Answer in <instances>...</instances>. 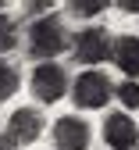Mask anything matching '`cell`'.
I'll list each match as a JSON object with an SVG mask.
<instances>
[{
  "mask_svg": "<svg viewBox=\"0 0 139 150\" xmlns=\"http://www.w3.org/2000/svg\"><path fill=\"white\" fill-rule=\"evenodd\" d=\"M118 93V100H121V107H128V111H139V82H121V86H118L114 89Z\"/></svg>",
  "mask_w": 139,
  "mask_h": 150,
  "instance_id": "11",
  "label": "cell"
},
{
  "mask_svg": "<svg viewBox=\"0 0 139 150\" xmlns=\"http://www.w3.org/2000/svg\"><path fill=\"white\" fill-rule=\"evenodd\" d=\"M18 47V22L11 14H0V54Z\"/></svg>",
  "mask_w": 139,
  "mask_h": 150,
  "instance_id": "10",
  "label": "cell"
},
{
  "mask_svg": "<svg viewBox=\"0 0 139 150\" xmlns=\"http://www.w3.org/2000/svg\"><path fill=\"white\" fill-rule=\"evenodd\" d=\"M111 57L132 82H139V36H118Z\"/></svg>",
  "mask_w": 139,
  "mask_h": 150,
  "instance_id": "8",
  "label": "cell"
},
{
  "mask_svg": "<svg viewBox=\"0 0 139 150\" xmlns=\"http://www.w3.org/2000/svg\"><path fill=\"white\" fill-rule=\"evenodd\" d=\"M114 54V40H111V32L100 29V25H89L75 36V57L82 61V64H100L107 61Z\"/></svg>",
  "mask_w": 139,
  "mask_h": 150,
  "instance_id": "4",
  "label": "cell"
},
{
  "mask_svg": "<svg viewBox=\"0 0 139 150\" xmlns=\"http://www.w3.org/2000/svg\"><path fill=\"white\" fill-rule=\"evenodd\" d=\"M71 11H75L78 18H96V14L107 11V4H71Z\"/></svg>",
  "mask_w": 139,
  "mask_h": 150,
  "instance_id": "12",
  "label": "cell"
},
{
  "mask_svg": "<svg viewBox=\"0 0 139 150\" xmlns=\"http://www.w3.org/2000/svg\"><path fill=\"white\" fill-rule=\"evenodd\" d=\"M43 136V115L36 107H18L14 115L7 118V143H18V146H29Z\"/></svg>",
  "mask_w": 139,
  "mask_h": 150,
  "instance_id": "5",
  "label": "cell"
},
{
  "mask_svg": "<svg viewBox=\"0 0 139 150\" xmlns=\"http://www.w3.org/2000/svg\"><path fill=\"white\" fill-rule=\"evenodd\" d=\"M0 150H11V143H7V139H0Z\"/></svg>",
  "mask_w": 139,
  "mask_h": 150,
  "instance_id": "13",
  "label": "cell"
},
{
  "mask_svg": "<svg viewBox=\"0 0 139 150\" xmlns=\"http://www.w3.org/2000/svg\"><path fill=\"white\" fill-rule=\"evenodd\" d=\"M32 93H36V100H43V104H57L68 93V71L57 61H39L32 68Z\"/></svg>",
  "mask_w": 139,
  "mask_h": 150,
  "instance_id": "2",
  "label": "cell"
},
{
  "mask_svg": "<svg viewBox=\"0 0 139 150\" xmlns=\"http://www.w3.org/2000/svg\"><path fill=\"white\" fill-rule=\"evenodd\" d=\"M64 47H68V32H64V25L54 14H43V18H36L29 25V54L32 57L54 61Z\"/></svg>",
  "mask_w": 139,
  "mask_h": 150,
  "instance_id": "1",
  "label": "cell"
},
{
  "mask_svg": "<svg viewBox=\"0 0 139 150\" xmlns=\"http://www.w3.org/2000/svg\"><path fill=\"white\" fill-rule=\"evenodd\" d=\"M89 125L75 115H64L54 122V146L57 150H89Z\"/></svg>",
  "mask_w": 139,
  "mask_h": 150,
  "instance_id": "6",
  "label": "cell"
},
{
  "mask_svg": "<svg viewBox=\"0 0 139 150\" xmlns=\"http://www.w3.org/2000/svg\"><path fill=\"white\" fill-rule=\"evenodd\" d=\"M18 86H22V75H18V68L11 61H0V100H11Z\"/></svg>",
  "mask_w": 139,
  "mask_h": 150,
  "instance_id": "9",
  "label": "cell"
},
{
  "mask_svg": "<svg viewBox=\"0 0 139 150\" xmlns=\"http://www.w3.org/2000/svg\"><path fill=\"white\" fill-rule=\"evenodd\" d=\"M104 139L111 150H132L139 143V129L132 122V115H125V111H114V115L104 118Z\"/></svg>",
  "mask_w": 139,
  "mask_h": 150,
  "instance_id": "7",
  "label": "cell"
},
{
  "mask_svg": "<svg viewBox=\"0 0 139 150\" xmlns=\"http://www.w3.org/2000/svg\"><path fill=\"white\" fill-rule=\"evenodd\" d=\"M71 97H75L78 107H86V111H100V107L111 100V79H107L104 71L89 68V71H82V75L75 79Z\"/></svg>",
  "mask_w": 139,
  "mask_h": 150,
  "instance_id": "3",
  "label": "cell"
}]
</instances>
